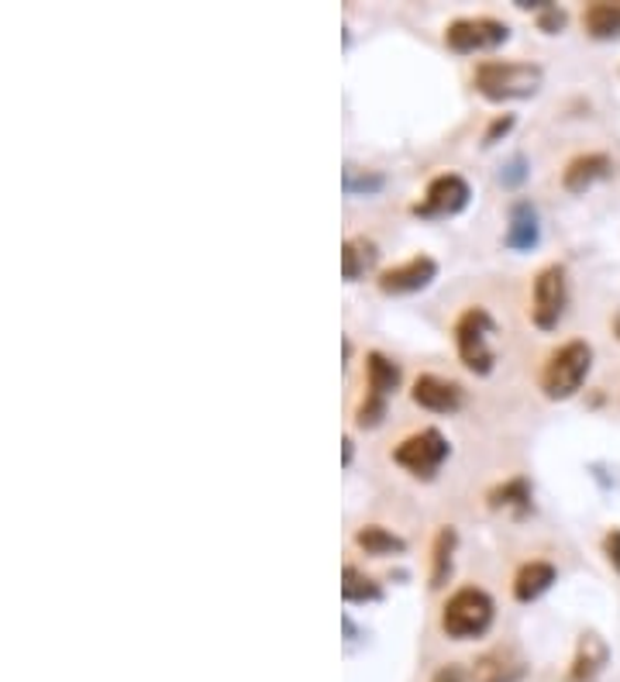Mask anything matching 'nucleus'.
<instances>
[{"instance_id":"nucleus-12","label":"nucleus","mask_w":620,"mask_h":682,"mask_svg":"<svg viewBox=\"0 0 620 682\" xmlns=\"http://www.w3.org/2000/svg\"><path fill=\"white\" fill-rule=\"evenodd\" d=\"M524 675H527V662L511 644L490 648L472 662V682H521Z\"/></svg>"},{"instance_id":"nucleus-29","label":"nucleus","mask_w":620,"mask_h":682,"mask_svg":"<svg viewBox=\"0 0 620 682\" xmlns=\"http://www.w3.org/2000/svg\"><path fill=\"white\" fill-rule=\"evenodd\" d=\"M352 455H355V441L345 438V441H342V462H345V466H352Z\"/></svg>"},{"instance_id":"nucleus-3","label":"nucleus","mask_w":620,"mask_h":682,"mask_svg":"<svg viewBox=\"0 0 620 682\" xmlns=\"http://www.w3.org/2000/svg\"><path fill=\"white\" fill-rule=\"evenodd\" d=\"M493 596L479 586H462L445 600L441 607V631L452 641H469L490 631L493 624Z\"/></svg>"},{"instance_id":"nucleus-22","label":"nucleus","mask_w":620,"mask_h":682,"mask_svg":"<svg viewBox=\"0 0 620 682\" xmlns=\"http://www.w3.org/2000/svg\"><path fill=\"white\" fill-rule=\"evenodd\" d=\"M342 596H345V604H380L383 586L373 576H365L362 568L345 565L342 568Z\"/></svg>"},{"instance_id":"nucleus-27","label":"nucleus","mask_w":620,"mask_h":682,"mask_svg":"<svg viewBox=\"0 0 620 682\" xmlns=\"http://www.w3.org/2000/svg\"><path fill=\"white\" fill-rule=\"evenodd\" d=\"M603 555H607V562L613 565V573H620V528L607 531V537H603Z\"/></svg>"},{"instance_id":"nucleus-9","label":"nucleus","mask_w":620,"mask_h":682,"mask_svg":"<svg viewBox=\"0 0 620 682\" xmlns=\"http://www.w3.org/2000/svg\"><path fill=\"white\" fill-rule=\"evenodd\" d=\"M472 201V187L466 183V177L459 173H441L428 183L425 196L410 207V214L417 217H456L469 207Z\"/></svg>"},{"instance_id":"nucleus-8","label":"nucleus","mask_w":620,"mask_h":682,"mask_svg":"<svg viewBox=\"0 0 620 682\" xmlns=\"http://www.w3.org/2000/svg\"><path fill=\"white\" fill-rule=\"evenodd\" d=\"M511 42V24L500 18H456L445 28V45L452 52H490Z\"/></svg>"},{"instance_id":"nucleus-17","label":"nucleus","mask_w":620,"mask_h":682,"mask_svg":"<svg viewBox=\"0 0 620 682\" xmlns=\"http://www.w3.org/2000/svg\"><path fill=\"white\" fill-rule=\"evenodd\" d=\"M456 552H459V531H456L452 524L438 528V531H435V542H431V573H428L431 589H441L448 579H452Z\"/></svg>"},{"instance_id":"nucleus-15","label":"nucleus","mask_w":620,"mask_h":682,"mask_svg":"<svg viewBox=\"0 0 620 682\" xmlns=\"http://www.w3.org/2000/svg\"><path fill=\"white\" fill-rule=\"evenodd\" d=\"M558 583V568L545 558H531L514 573V600L517 604H534Z\"/></svg>"},{"instance_id":"nucleus-11","label":"nucleus","mask_w":620,"mask_h":682,"mask_svg":"<svg viewBox=\"0 0 620 682\" xmlns=\"http://www.w3.org/2000/svg\"><path fill=\"white\" fill-rule=\"evenodd\" d=\"M410 401H414L417 407L431 411V414H456V411L466 404V390H462L456 380H445V376L425 373V376H417V380H414Z\"/></svg>"},{"instance_id":"nucleus-4","label":"nucleus","mask_w":620,"mask_h":682,"mask_svg":"<svg viewBox=\"0 0 620 682\" xmlns=\"http://www.w3.org/2000/svg\"><path fill=\"white\" fill-rule=\"evenodd\" d=\"M400 390V365L383 352H365V393L355 407V424L373 431L383 424L389 396Z\"/></svg>"},{"instance_id":"nucleus-25","label":"nucleus","mask_w":620,"mask_h":682,"mask_svg":"<svg viewBox=\"0 0 620 682\" xmlns=\"http://www.w3.org/2000/svg\"><path fill=\"white\" fill-rule=\"evenodd\" d=\"M524 180H527V159H524V156H514L511 162L500 169V183H503L506 190H517Z\"/></svg>"},{"instance_id":"nucleus-2","label":"nucleus","mask_w":620,"mask_h":682,"mask_svg":"<svg viewBox=\"0 0 620 682\" xmlns=\"http://www.w3.org/2000/svg\"><path fill=\"white\" fill-rule=\"evenodd\" d=\"M589 369H594V345L582 338H573L545 359L538 386L548 401H569V396L582 390Z\"/></svg>"},{"instance_id":"nucleus-18","label":"nucleus","mask_w":620,"mask_h":682,"mask_svg":"<svg viewBox=\"0 0 620 682\" xmlns=\"http://www.w3.org/2000/svg\"><path fill=\"white\" fill-rule=\"evenodd\" d=\"M582 28H586V35L597 42L620 39V0H594V4H586Z\"/></svg>"},{"instance_id":"nucleus-10","label":"nucleus","mask_w":620,"mask_h":682,"mask_svg":"<svg viewBox=\"0 0 620 682\" xmlns=\"http://www.w3.org/2000/svg\"><path fill=\"white\" fill-rule=\"evenodd\" d=\"M435 279H438V263L431 259V255L417 252V255H410L407 263L383 269L376 283H380V290L389 294V297H407V294L428 290Z\"/></svg>"},{"instance_id":"nucleus-23","label":"nucleus","mask_w":620,"mask_h":682,"mask_svg":"<svg viewBox=\"0 0 620 682\" xmlns=\"http://www.w3.org/2000/svg\"><path fill=\"white\" fill-rule=\"evenodd\" d=\"M345 193L349 196H373L386 187V177L376 173V169H359V166H345Z\"/></svg>"},{"instance_id":"nucleus-26","label":"nucleus","mask_w":620,"mask_h":682,"mask_svg":"<svg viewBox=\"0 0 620 682\" xmlns=\"http://www.w3.org/2000/svg\"><path fill=\"white\" fill-rule=\"evenodd\" d=\"M514 125H517L514 114H496V118L490 121V128L483 131V146H487V149H490V146H496L500 138H506V135L514 131Z\"/></svg>"},{"instance_id":"nucleus-19","label":"nucleus","mask_w":620,"mask_h":682,"mask_svg":"<svg viewBox=\"0 0 620 682\" xmlns=\"http://www.w3.org/2000/svg\"><path fill=\"white\" fill-rule=\"evenodd\" d=\"M380 259V245L365 235H352L342 242V276L345 283H359Z\"/></svg>"},{"instance_id":"nucleus-1","label":"nucleus","mask_w":620,"mask_h":682,"mask_svg":"<svg viewBox=\"0 0 620 682\" xmlns=\"http://www.w3.org/2000/svg\"><path fill=\"white\" fill-rule=\"evenodd\" d=\"M472 83H475V90L493 104L527 100L542 90L545 70L538 63H524V60H487L475 66Z\"/></svg>"},{"instance_id":"nucleus-13","label":"nucleus","mask_w":620,"mask_h":682,"mask_svg":"<svg viewBox=\"0 0 620 682\" xmlns=\"http://www.w3.org/2000/svg\"><path fill=\"white\" fill-rule=\"evenodd\" d=\"M613 177V159L607 152H579L562 169V187L569 193H586L589 187H597Z\"/></svg>"},{"instance_id":"nucleus-5","label":"nucleus","mask_w":620,"mask_h":682,"mask_svg":"<svg viewBox=\"0 0 620 682\" xmlns=\"http://www.w3.org/2000/svg\"><path fill=\"white\" fill-rule=\"evenodd\" d=\"M496 334V321L487 307H466L456 321V349L469 373L490 376L496 365V352L490 349V338Z\"/></svg>"},{"instance_id":"nucleus-14","label":"nucleus","mask_w":620,"mask_h":682,"mask_svg":"<svg viewBox=\"0 0 620 682\" xmlns=\"http://www.w3.org/2000/svg\"><path fill=\"white\" fill-rule=\"evenodd\" d=\"M542 242V217L538 207L531 201H514L511 214H506V232H503V245L514 252H531Z\"/></svg>"},{"instance_id":"nucleus-7","label":"nucleus","mask_w":620,"mask_h":682,"mask_svg":"<svg viewBox=\"0 0 620 682\" xmlns=\"http://www.w3.org/2000/svg\"><path fill=\"white\" fill-rule=\"evenodd\" d=\"M448 455H452V445L438 428H420L393 448V462L417 479H435Z\"/></svg>"},{"instance_id":"nucleus-28","label":"nucleus","mask_w":620,"mask_h":682,"mask_svg":"<svg viewBox=\"0 0 620 682\" xmlns=\"http://www.w3.org/2000/svg\"><path fill=\"white\" fill-rule=\"evenodd\" d=\"M431 682H466V672H462L459 665H441V669L431 675Z\"/></svg>"},{"instance_id":"nucleus-21","label":"nucleus","mask_w":620,"mask_h":682,"mask_svg":"<svg viewBox=\"0 0 620 682\" xmlns=\"http://www.w3.org/2000/svg\"><path fill=\"white\" fill-rule=\"evenodd\" d=\"M607 644L603 638L597 635H582L579 638V648H576V659H573V669H569V679L573 682H589L603 665H607Z\"/></svg>"},{"instance_id":"nucleus-6","label":"nucleus","mask_w":620,"mask_h":682,"mask_svg":"<svg viewBox=\"0 0 620 682\" xmlns=\"http://www.w3.org/2000/svg\"><path fill=\"white\" fill-rule=\"evenodd\" d=\"M566 307H569V269L562 263H552L534 276V290H531L534 328L555 331L558 321L566 318Z\"/></svg>"},{"instance_id":"nucleus-20","label":"nucleus","mask_w":620,"mask_h":682,"mask_svg":"<svg viewBox=\"0 0 620 682\" xmlns=\"http://www.w3.org/2000/svg\"><path fill=\"white\" fill-rule=\"evenodd\" d=\"M355 548H362L365 555H373V558H389V555H404L407 542L400 534H393L389 528H383V524H362L355 531Z\"/></svg>"},{"instance_id":"nucleus-24","label":"nucleus","mask_w":620,"mask_h":682,"mask_svg":"<svg viewBox=\"0 0 620 682\" xmlns=\"http://www.w3.org/2000/svg\"><path fill=\"white\" fill-rule=\"evenodd\" d=\"M566 21H569V14L562 11L558 4H552V0H545V8L538 11V28L545 35H555V32H562V28H566Z\"/></svg>"},{"instance_id":"nucleus-16","label":"nucleus","mask_w":620,"mask_h":682,"mask_svg":"<svg viewBox=\"0 0 620 682\" xmlns=\"http://www.w3.org/2000/svg\"><path fill=\"white\" fill-rule=\"evenodd\" d=\"M531 479L527 476H511L496 482V487L487 490V507L490 510H511L514 518H527L531 514Z\"/></svg>"}]
</instances>
